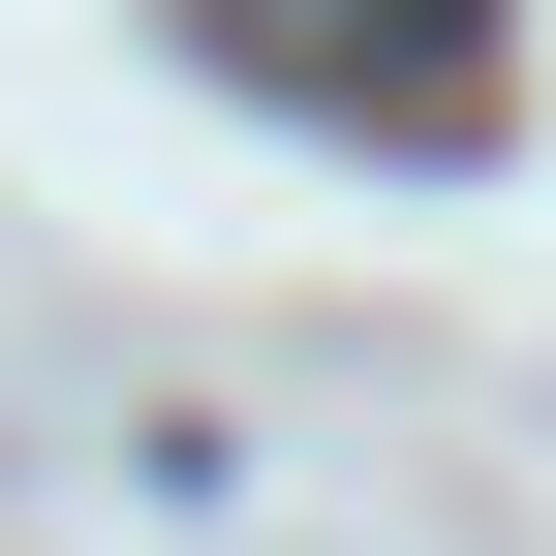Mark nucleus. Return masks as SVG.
I'll use <instances>...</instances> for the list:
<instances>
[{
    "instance_id": "f257e3e1",
    "label": "nucleus",
    "mask_w": 556,
    "mask_h": 556,
    "mask_svg": "<svg viewBox=\"0 0 556 556\" xmlns=\"http://www.w3.org/2000/svg\"><path fill=\"white\" fill-rule=\"evenodd\" d=\"M186 62L309 124H495V0H186Z\"/></svg>"
}]
</instances>
